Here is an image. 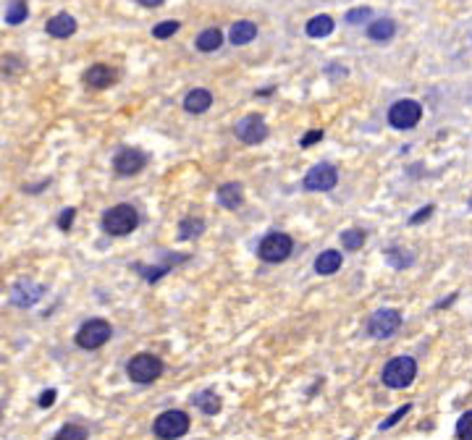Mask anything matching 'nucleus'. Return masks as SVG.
<instances>
[{
    "mask_svg": "<svg viewBox=\"0 0 472 440\" xmlns=\"http://www.w3.org/2000/svg\"><path fill=\"white\" fill-rule=\"evenodd\" d=\"M417 377V362L412 357H393L391 362H386L383 372H380V380L386 388L402 390L409 388Z\"/></svg>",
    "mask_w": 472,
    "mask_h": 440,
    "instance_id": "nucleus-1",
    "label": "nucleus"
},
{
    "mask_svg": "<svg viewBox=\"0 0 472 440\" xmlns=\"http://www.w3.org/2000/svg\"><path fill=\"white\" fill-rule=\"evenodd\" d=\"M189 425H192V419H189L186 412H181V409H168V412L155 417L153 432H155L157 440H179L189 432Z\"/></svg>",
    "mask_w": 472,
    "mask_h": 440,
    "instance_id": "nucleus-2",
    "label": "nucleus"
},
{
    "mask_svg": "<svg viewBox=\"0 0 472 440\" xmlns=\"http://www.w3.org/2000/svg\"><path fill=\"white\" fill-rule=\"evenodd\" d=\"M139 226V212L131 205H116L103 212V231L108 236H126Z\"/></svg>",
    "mask_w": 472,
    "mask_h": 440,
    "instance_id": "nucleus-3",
    "label": "nucleus"
},
{
    "mask_svg": "<svg viewBox=\"0 0 472 440\" xmlns=\"http://www.w3.org/2000/svg\"><path fill=\"white\" fill-rule=\"evenodd\" d=\"M126 375L137 386H150V383H155L157 377L163 375V362L155 354H137L126 364Z\"/></svg>",
    "mask_w": 472,
    "mask_h": 440,
    "instance_id": "nucleus-4",
    "label": "nucleus"
},
{
    "mask_svg": "<svg viewBox=\"0 0 472 440\" xmlns=\"http://www.w3.org/2000/svg\"><path fill=\"white\" fill-rule=\"evenodd\" d=\"M110 336H113L110 323H108V320H100V317H95V320H87V323L79 328L74 341H77L79 349L95 351V349H100V346H105V343L110 341Z\"/></svg>",
    "mask_w": 472,
    "mask_h": 440,
    "instance_id": "nucleus-5",
    "label": "nucleus"
},
{
    "mask_svg": "<svg viewBox=\"0 0 472 440\" xmlns=\"http://www.w3.org/2000/svg\"><path fill=\"white\" fill-rule=\"evenodd\" d=\"M291 249H294V241L288 233L271 231L268 236H262L260 246H257V257L268 265H275V262H284L291 254Z\"/></svg>",
    "mask_w": 472,
    "mask_h": 440,
    "instance_id": "nucleus-6",
    "label": "nucleus"
},
{
    "mask_svg": "<svg viewBox=\"0 0 472 440\" xmlns=\"http://www.w3.org/2000/svg\"><path fill=\"white\" fill-rule=\"evenodd\" d=\"M420 118H422V105L417 100H399L389 108V123L399 131L415 129Z\"/></svg>",
    "mask_w": 472,
    "mask_h": 440,
    "instance_id": "nucleus-7",
    "label": "nucleus"
},
{
    "mask_svg": "<svg viewBox=\"0 0 472 440\" xmlns=\"http://www.w3.org/2000/svg\"><path fill=\"white\" fill-rule=\"evenodd\" d=\"M402 328V312L399 310H378L367 320V333L373 338H391Z\"/></svg>",
    "mask_w": 472,
    "mask_h": 440,
    "instance_id": "nucleus-8",
    "label": "nucleus"
},
{
    "mask_svg": "<svg viewBox=\"0 0 472 440\" xmlns=\"http://www.w3.org/2000/svg\"><path fill=\"white\" fill-rule=\"evenodd\" d=\"M336 183H339V170H336V166L320 163V166L310 168V173H304L302 186H304L307 192H331Z\"/></svg>",
    "mask_w": 472,
    "mask_h": 440,
    "instance_id": "nucleus-9",
    "label": "nucleus"
},
{
    "mask_svg": "<svg viewBox=\"0 0 472 440\" xmlns=\"http://www.w3.org/2000/svg\"><path fill=\"white\" fill-rule=\"evenodd\" d=\"M268 123H265V118L262 116H247L242 118L239 123L234 126V134L242 139L244 144H260L268 139Z\"/></svg>",
    "mask_w": 472,
    "mask_h": 440,
    "instance_id": "nucleus-10",
    "label": "nucleus"
},
{
    "mask_svg": "<svg viewBox=\"0 0 472 440\" xmlns=\"http://www.w3.org/2000/svg\"><path fill=\"white\" fill-rule=\"evenodd\" d=\"M144 166H147V155L142 150H134V147H124L113 157V170L118 176H137Z\"/></svg>",
    "mask_w": 472,
    "mask_h": 440,
    "instance_id": "nucleus-11",
    "label": "nucleus"
},
{
    "mask_svg": "<svg viewBox=\"0 0 472 440\" xmlns=\"http://www.w3.org/2000/svg\"><path fill=\"white\" fill-rule=\"evenodd\" d=\"M45 294V288L35 281H29V278H21L19 283L13 286L11 291V304L13 307H32V304H37L39 299Z\"/></svg>",
    "mask_w": 472,
    "mask_h": 440,
    "instance_id": "nucleus-12",
    "label": "nucleus"
},
{
    "mask_svg": "<svg viewBox=\"0 0 472 440\" xmlns=\"http://www.w3.org/2000/svg\"><path fill=\"white\" fill-rule=\"evenodd\" d=\"M113 81H116V71L105 63L90 66L87 74H84V84L92 87V90H105V87H110Z\"/></svg>",
    "mask_w": 472,
    "mask_h": 440,
    "instance_id": "nucleus-13",
    "label": "nucleus"
},
{
    "mask_svg": "<svg viewBox=\"0 0 472 440\" xmlns=\"http://www.w3.org/2000/svg\"><path fill=\"white\" fill-rule=\"evenodd\" d=\"M210 105H213V92L202 90V87L189 90L186 92V97H184V110L192 113V116H199V113L210 110Z\"/></svg>",
    "mask_w": 472,
    "mask_h": 440,
    "instance_id": "nucleus-14",
    "label": "nucleus"
},
{
    "mask_svg": "<svg viewBox=\"0 0 472 440\" xmlns=\"http://www.w3.org/2000/svg\"><path fill=\"white\" fill-rule=\"evenodd\" d=\"M45 29H48V34H50V37L66 39L77 32V19H74V16H68V13H55L50 21L45 24Z\"/></svg>",
    "mask_w": 472,
    "mask_h": 440,
    "instance_id": "nucleus-15",
    "label": "nucleus"
},
{
    "mask_svg": "<svg viewBox=\"0 0 472 440\" xmlns=\"http://www.w3.org/2000/svg\"><path fill=\"white\" fill-rule=\"evenodd\" d=\"M218 202L226 210H239L244 205V186L239 181H228L218 189Z\"/></svg>",
    "mask_w": 472,
    "mask_h": 440,
    "instance_id": "nucleus-16",
    "label": "nucleus"
},
{
    "mask_svg": "<svg viewBox=\"0 0 472 440\" xmlns=\"http://www.w3.org/2000/svg\"><path fill=\"white\" fill-rule=\"evenodd\" d=\"M192 403H195L202 414H208V417H215L223 406L221 396H218L213 388H205V390H199V393H195V396H192Z\"/></svg>",
    "mask_w": 472,
    "mask_h": 440,
    "instance_id": "nucleus-17",
    "label": "nucleus"
},
{
    "mask_svg": "<svg viewBox=\"0 0 472 440\" xmlns=\"http://www.w3.org/2000/svg\"><path fill=\"white\" fill-rule=\"evenodd\" d=\"M341 262H344L341 252H336V249H326L320 257L315 259V272H317V275H333V272L341 268Z\"/></svg>",
    "mask_w": 472,
    "mask_h": 440,
    "instance_id": "nucleus-18",
    "label": "nucleus"
},
{
    "mask_svg": "<svg viewBox=\"0 0 472 440\" xmlns=\"http://www.w3.org/2000/svg\"><path fill=\"white\" fill-rule=\"evenodd\" d=\"M223 45V32L218 26H210L197 34V50L199 52H215Z\"/></svg>",
    "mask_w": 472,
    "mask_h": 440,
    "instance_id": "nucleus-19",
    "label": "nucleus"
},
{
    "mask_svg": "<svg viewBox=\"0 0 472 440\" xmlns=\"http://www.w3.org/2000/svg\"><path fill=\"white\" fill-rule=\"evenodd\" d=\"M396 34V24L391 19H375L373 24L367 26V37L375 39V42H389Z\"/></svg>",
    "mask_w": 472,
    "mask_h": 440,
    "instance_id": "nucleus-20",
    "label": "nucleus"
},
{
    "mask_svg": "<svg viewBox=\"0 0 472 440\" xmlns=\"http://www.w3.org/2000/svg\"><path fill=\"white\" fill-rule=\"evenodd\" d=\"M333 19L328 16V13H320V16H313L310 21H307V34L313 39H320V37H328L331 32H333Z\"/></svg>",
    "mask_w": 472,
    "mask_h": 440,
    "instance_id": "nucleus-21",
    "label": "nucleus"
},
{
    "mask_svg": "<svg viewBox=\"0 0 472 440\" xmlns=\"http://www.w3.org/2000/svg\"><path fill=\"white\" fill-rule=\"evenodd\" d=\"M255 37H257V26L252 24V21H236L231 26V34H228V39L234 45H249Z\"/></svg>",
    "mask_w": 472,
    "mask_h": 440,
    "instance_id": "nucleus-22",
    "label": "nucleus"
},
{
    "mask_svg": "<svg viewBox=\"0 0 472 440\" xmlns=\"http://www.w3.org/2000/svg\"><path fill=\"white\" fill-rule=\"evenodd\" d=\"M26 16H29V6H26V0H13L11 6L6 8V24H21L26 21Z\"/></svg>",
    "mask_w": 472,
    "mask_h": 440,
    "instance_id": "nucleus-23",
    "label": "nucleus"
},
{
    "mask_svg": "<svg viewBox=\"0 0 472 440\" xmlns=\"http://www.w3.org/2000/svg\"><path fill=\"white\" fill-rule=\"evenodd\" d=\"M205 231V220L199 218H184L179 223V239H197V236H202Z\"/></svg>",
    "mask_w": 472,
    "mask_h": 440,
    "instance_id": "nucleus-24",
    "label": "nucleus"
},
{
    "mask_svg": "<svg viewBox=\"0 0 472 440\" xmlns=\"http://www.w3.org/2000/svg\"><path fill=\"white\" fill-rule=\"evenodd\" d=\"M365 231L362 228H349V231L341 233V246L344 249H349V252H357V249H362V244H365Z\"/></svg>",
    "mask_w": 472,
    "mask_h": 440,
    "instance_id": "nucleus-25",
    "label": "nucleus"
},
{
    "mask_svg": "<svg viewBox=\"0 0 472 440\" xmlns=\"http://www.w3.org/2000/svg\"><path fill=\"white\" fill-rule=\"evenodd\" d=\"M87 428H81V425H63V428L58 430L52 440H87Z\"/></svg>",
    "mask_w": 472,
    "mask_h": 440,
    "instance_id": "nucleus-26",
    "label": "nucleus"
},
{
    "mask_svg": "<svg viewBox=\"0 0 472 440\" xmlns=\"http://www.w3.org/2000/svg\"><path fill=\"white\" fill-rule=\"evenodd\" d=\"M134 270L142 272L147 283H155V281H160V278H163V275L170 270V265H168V262H166V265H160V268H144V265H134Z\"/></svg>",
    "mask_w": 472,
    "mask_h": 440,
    "instance_id": "nucleus-27",
    "label": "nucleus"
},
{
    "mask_svg": "<svg viewBox=\"0 0 472 440\" xmlns=\"http://www.w3.org/2000/svg\"><path fill=\"white\" fill-rule=\"evenodd\" d=\"M179 29H181V24H179V21H160L157 26H153V37H155V39H168V37H173Z\"/></svg>",
    "mask_w": 472,
    "mask_h": 440,
    "instance_id": "nucleus-28",
    "label": "nucleus"
},
{
    "mask_svg": "<svg viewBox=\"0 0 472 440\" xmlns=\"http://www.w3.org/2000/svg\"><path fill=\"white\" fill-rule=\"evenodd\" d=\"M457 440H472V412L470 409L457 419Z\"/></svg>",
    "mask_w": 472,
    "mask_h": 440,
    "instance_id": "nucleus-29",
    "label": "nucleus"
},
{
    "mask_svg": "<svg viewBox=\"0 0 472 440\" xmlns=\"http://www.w3.org/2000/svg\"><path fill=\"white\" fill-rule=\"evenodd\" d=\"M409 409H412V403H404V406H399V409H396V412H393L389 419H383V422H380V430H391L393 425L399 422V419H404V417L409 414Z\"/></svg>",
    "mask_w": 472,
    "mask_h": 440,
    "instance_id": "nucleus-30",
    "label": "nucleus"
},
{
    "mask_svg": "<svg viewBox=\"0 0 472 440\" xmlns=\"http://www.w3.org/2000/svg\"><path fill=\"white\" fill-rule=\"evenodd\" d=\"M370 8H354V11H349L346 13V24H362V21H367V19H370Z\"/></svg>",
    "mask_w": 472,
    "mask_h": 440,
    "instance_id": "nucleus-31",
    "label": "nucleus"
},
{
    "mask_svg": "<svg viewBox=\"0 0 472 440\" xmlns=\"http://www.w3.org/2000/svg\"><path fill=\"white\" fill-rule=\"evenodd\" d=\"M74 218H77V210L74 208H68V210H63L61 212V218H58V228L61 231H71V226H74Z\"/></svg>",
    "mask_w": 472,
    "mask_h": 440,
    "instance_id": "nucleus-32",
    "label": "nucleus"
},
{
    "mask_svg": "<svg viewBox=\"0 0 472 440\" xmlns=\"http://www.w3.org/2000/svg\"><path fill=\"white\" fill-rule=\"evenodd\" d=\"M320 139H323V129H313L310 131V134H304V137H302V147H313L315 142H320Z\"/></svg>",
    "mask_w": 472,
    "mask_h": 440,
    "instance_id": "nucleus-33",
    "label": "nucleus"
},
{
    "mask_svg": "<svg viewBox=\"0 0 472 440\" xmlns=\"http://www.w3.org/2000/svg\"><path fill=\"white\" fill-rule=\"evenodd\" d=\"M433 205H428V208H422V210H417V212H415V215H412V218H409V226H417V223H422V220H428L433 215Z\"/></svg>",
    "mask_w": 472,
    "mask_h": 440,
    "instance_id": "nucleus-34",
    "label": "nucleus"
},
{
    "mask_svg": "<svg viewBox=\"0 0 472 440\" xmlns=\"http://www.w3.org/2000/svg\"><path fill=\"white\" fill-rule=\"evenodd\" d=\"M55 396H58V393H55V390H42V396H39V409H50L52 403H55Z\"/></svg>",
    "mask_w": 472,
    "mask_h": 440,
    "instance_id": "nucleus-35",
    "label": "nucleus"
},
{
    "mask_svg": "<svg viewBox=\"0 0 472 440\" xmlns=\"http://www.w3.org/2000/svg\"><path fill=\"white\" fill-rule=\"evenodd\" d=\"M139 6H144V8H157V6H163L166 0H137Z\"/></svg>",
    "mask_w": 472,
    "mask_h": 440,
    "instance_id": "nucleus-36",
    "label": "nucleus"
},
{
    "mask_svg": "<svg viewBox=\"0 0 472 440\" xmlns=\"http://www.w3.org/2000/svg\"><path fill=\"white\" fill-rule=\"evenodd\" d=\"M0 417H3V409H0Z\"/></svg>",
    "mask_w": 472,
    "mask_h": 440,
    "instance_id": "nucleus-37",
    "label": "nucleus"
}]
</instances>
